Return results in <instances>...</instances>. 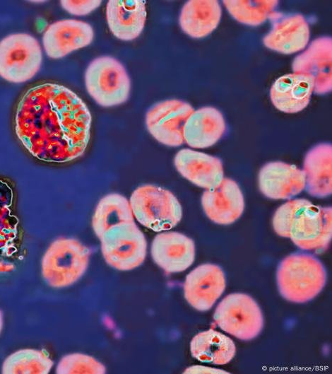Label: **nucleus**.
<instances>
[{
    "label": "nucleus",
    "mask_w": 332,
    "mask_h": 374,
    "mask_svg": "<svg viewBox=\"0 0 332 374\" xmlns=\"http://www.w3.org/2000/svg\"><path fill=\"white\" fill-rule=\"evenodd\" d=\"M99 239L102 256L114 269L132 270L141 265L145 260L147 241L135 221L114 226Z\"/></svg>",
    "instance_id": "nucleus-6"
},
{
    "label": "nucleus",
    "mask_w": 332,
    "mask_h": 374,
    "mask_svg": "<svg viewBox=\"0 0 332 374\" xmlns=\"http://www.w3.org/2000/svg\"><path fill=\"white\" fill-rule=\"evenodd\" d=\"M3 324H4L3 313H2V311L0 310V333L3 327Z\"/></svg>",
    "instance_id": "nucleus-32"
},
{
    "label": "nucleus",
    "mask_w": 332,
    "mask_h": 374,
    "mask_svg": "<svg viewBox=\"0 0 332 374\" xmlns=\"http://www.w3.org/2000/svg\"><path fill=\"white\" fill-rule=\"evenodd\" d=\"M94 37L92 26L75 19L58 21L45 30L42 43L45 52L52 59H59L90 45Z\"/></svg>",
    "instance_id": "nucleus-12"
},
{
    "label": "nucleus",
    "mask_w": 332,
    "mask_h": 374,
    "mask_svg": "<svg viewBox=\"0 0 332 374\" xmlns=\"http://www.w3.org/2000/svg\"><path fill=\"white\" fill-rule=\"evenodd\" d=\"M331 59V37H320L295 58L292 70L311 77L314 83V91L325 94L332 88Z\"/></svg>",
    "instance_id": "nucleus-13"
},
{
    "label": "nucleus",
    "mask_w": 332,
    "mask_h": 374,
    "mask_svg": "<svg viewBox=\"0 0 332 374\" xmlns=\"http://www.w3.org/2000/svg\"><path fill=\"white\" fill-rule=\"evenodd\" d=\"M153 262L165 271L174 274L188 269L195 259V245L192 239L178 232L157 234L151 244Z\"/></svg>",
    "instance_id": "nucleus-15"
},
{
    "label": "nucleus",
    "mask_w": 332,
    "mask_h": 374,
    "mask_svg": "<svg viewBox=\"0 0 332 374\" xmlns=\"http://www.w3.org/2000/svg\"><path fill=\"white\" fill-rule=\"evenodd\" d=\"M311 204V201L305 199H295L279 206L272 221L275 232L281 237L289 238L290 228L293 218L299 211Z\"/></svg>",
    "instance_id": "nucleus-29"
},
{
    "label": "nucleus",
    "mask_w": 332,
    "mask_h": 374,
    "mask_svg": "<svg viewBox=\"0 0 332 374\" xmlns=\"http://www.w3.org/2000/svg\"><path fill=\"white\" fill-rule=\"evenodd\" d=\"M129 203L134 218L155 232L168 230L182 217V206L169 190L154 185H143L131 194Z\"/></svg>",
    "instance_id": "nucleus-4"
},
{
    "label": "nucleus",
    "mask_w": 332,
    "mask_h": 374,
    "mask_svg": "<svg viewBox=\"0 0 332 374\" xmlns=\"http://www.w3.org/2000/svg\"><path fill=\"white\" fill-rule=\"evenodd\" d=\"M91 121L87 105L73 91L60 84L45 83L28 89L20 100L16 132L35 157L64 163L85 151Z\"/></svg>",
    "instance_id": "nucleus-1"
},
{
    "label": "nucleus",
    "mask_w": 332,
    "mask_h": 374,
    "mask_svg": "<svg viewBox=\"0 0 332 374\" xmlns=\"http://www.w3.org/2000/svg\"><path fill=\"white\" fill-rule=\"evenodd\" d=\"M90 255V248L75 238L55 240L42 260V275L45 281L57 288L73 284L85 272Z\"/></svg>",
    "instance_id": "nucleus-3"
},
{
    "label": "nucleus",
    "mask_w": 332,
    "mask_h": 374,
    "mask_svg": "<svg viewBox=\"0 0 332 374\" xmlns=\"http://www.w3.org/2000/svg\"><path fill=\"white\" fill-rule=\"evenodd\" d=\"M105 366L94 357L81 353L64 356L59 361L56 373L58 374L88 373L103 374Z\"/></svg>",
    "instance_id": "nucleus-28"
},
{
    "label": "nucleus",
    "mask_w": 332,
    "mask_h": 374,
    "mask_svg": "<svg viewBox=\"0 0 332 374\" xmlns=\"http://www.w3.org/2000/svg\"><path fill=\"white\" fill-rule=\"evenodd\" d=\"M302 172L305 187L312 197L324 198L332 192V146L319 144L306 154Z\"/></svg>",
    "instance_id": "nucleus-22"
},
{
    "label": "nucleus",
    "mask_w": 332,
    "mask_h": 374,
    "mask_svg": "<svg viewBox=\"0 0 332 374\" xmlns=\"http://www.w3.org/2000/svg\"><path fill=\"white\" fill-rule=\"evenodd\" d=\"M147 16L146 1L111 0L106 6L108 27L118 39L131 41L143 31Z\"/></svg>",
    "instance_id": "nucleus-20"
},
{
    "label": "nucleus",
    "mask_w": 332,
    "mask_h": 374,
    "mask_svg": "<svg viewBox=\"0 0 332 374\" xmlns=\"http://www.w3.org/2000/svg\"><path fill=\"white\" fill-rule=\"evenodd\" d=\"M194 110L189 103L181 100L159 102L146 112V128L158 142L171 147L181 146L184 142L185 122Z\"/></svg>",
    "instance_id": "nucleus-10"
},
{
    "label": "nucleus",
    "mask_w": 332,
    "mask_h": 374,
    "mask_svg": "<svg viewBox=\"0 0 332 374\" xmlns=\"http://www.w3.org/2000/svg\"><path fill=\"white\" fill-rule=\"evenodd\" d=\"M134 221L129 200L118 193L100 199L92 218V227L99 238L107 230L121 223Z\"/></svg>",
    "instance_id": "nucleus-25"
},
{
    "label": "nucleus",
    "mask_w": 332,
    "mask_h": 374,
    "mask_svg": "<svg viewBox=\"0 0 332 374\" xmlns=\"http://www.w3.org/2000/svg\"><path fill=\"white\" fill-rule=\"evenodd\" d=\"M221 15L222 8L218 1H189L181 10L179 23L186 34L202 38L217 28Z\"/></svg>",
    "instance_id": "nucleus-23"
},
{
    "label": "nucleus",
    "mask_w": 332,
    "mask_h": 374,
    "mask_svg": "<svg viewBox=\"0 0 332 374\" xmlns=\"http://www.w3.org/2000/svg\"><path fill=\"white\" fill-rule=\"evenodd\" d=\"M326 271L321 261L306 253H294L284 258L276 272V281L280 295L297 303L315 298L326 282Z\"/></svg>",
    "instance_id": "nucleus-2"
},
{
    "label": "nucleus",
    "mask_w": 332,
    "mask_h": 374,
    "mask_svg": "<svg viewBox=\"0 0 332 374\" xmlns=\"http://www.w3.org/2000/svg\"><path fill=\"white\" fill-rule=\"evenodd\" d=\"M54 363L44 351L25 349L16 351L4 361V374L48 373Z\"/></svg>",
    "instance_id": "nucleus-26"
},
{
    "label": "nucleus",
    "mask_w": 332,
    "mask_h": 374,
    "mask_svg": "<svg viewBox=\"0 0 332 374\" xmlns=\"http://www.w3.org/2000/svg\"><path fill=\"white\" fill-rule=\"evenodd\" d=\"M190 351L192 356L199 361L224 365L233 358L236 347L230 337L210 329L193 337Z\"/></svg>",
    "instance_id": "nucleus-24"
},
{
    "label": "nucleus",
    "mask_w": 332,
    "mask_h": 374,
    "mask_svg": "<svg viewBox=\"0 0 332 374\" xmlns=\"http://www.w3.org/2000/svg\"><path fill=\"white\" fill-rule=\"evenodd\" d=\"M174 164L184 178L206 189L217 187L224 178L223 164L218 158L190 148L179 151Z\"/></svg>",
    "instance_id": "nucleus-18"
},
{
    "label": "nucleus",
    "mask_w": 332,
    "mask_h": 374,
    "mask_svg": "<svg viewBox=\"0 0 332 374\" xmlns=\"http://www.w3.org/2000/svg\"><path fill=\"white\" fill-rule=\"evenodd\" d=\"M226 131L223 114L213 107L194 110L183 129L184 142L191 148H206L214 145Z\"/></svg>",
    "instance_id": "nucleus-19"
},
{
    "label": "nucleus",
    "mask_w": 332,
    "mask_h": 374,
    "mask_svg": "<svg viewBox=\"0 0 332 374\" xmlns=\"http://www.w3.org/2000/svg\"><path fill=\"white\" fill-rule=\"evenodd\" d=\"M277 1H223L230 14L237 21L256 26L263 23L274 12Z\"/></svg>",
    "instance_id": "nucleus-27"
},
{
    "label": "nucleus",
    "mask_w": 332,
    "mask_h": 374,
    "mask_svg": "<svg viewBox=\"0 0 332 374\" xmlns=\"http://www.w3.org/2000/svg\"><path fill=\"white\" fill-rule=\"evenodd\" d=\"M201 205L204 213L213 222L229 225L243 214L244 199L237 183L224 177L219 185L203 193Z\"/></svg>",
    "instance_id": "nucleus-16"
},
{
    "label": "nucleus",
    "mask_w": 332,
    "mask_h": 374,
    "mask_svg": "<svg viewBox=\"0 0 332 374\" xmlns=\"http://www.w3.org/2000/svg\"><path fill=\"white\" fill-rule=\"evenodd\" d=\"M258 185L265 197L272 199H286L302 192L305 180L302 170L295 165L273 161L261 168Z\"/></svg>",
    "instance_id": "nucleus-17"
},
{
    "label": "nucleus",
    "mask_w": 332,
    "mask_h": 374,
    "mask_svg": "<svg viewBox=\"0 0 332 374\" xmlns=\"http://www.w3.org/2000/svg\"><path fill=\"white\" fill-rule=\"evenodd\" d=\"M213 319L222 330L244 341L256 337L264 323L259 304L252 297L242 293L225 296L218 305Z\"/></svg>",
    "instance_id": "nucleus-7"
},
{
    "label": "nucleus",
    "mask_w": 332,
    "mask_h": 374,
    "mask_svg": "<svg viewBox=\"0 0 332 374\" xmlns=\"http://www.w3.org/2000/svg\"><path fill=\"white\" fill-rule=\"evenodd\" d=\"M332 237V209L312 204L303 208L293 218L289 238L299 248L322 252Z\"/></svg>",
    "instance_id": "nucleus-9"
},
{
    "label": "nucleus",
    "mask_w": 332,
    "mask_h": 374,
    "mask_svg": "<svg viewBox=\"0 0 332 374\" xmlns=\"http://www.w3.org/2000/svg\"><path fill=\"white\" fill-rule=\"evenodd\" d=\"M64 9L72 15L85 16L96 9L101 1H61Z\"/></svg>",
    "instance_id": "nucleus-30"
},
{
    "label": "nucleus",
    "mask_w": 332,
    "mask_h": 374,
    "mask_svg": "<svg viewBox=\"0 0 332 374\" xmlns=\"http://www.w3.org/2000/svg\"><path fill=\"white\" fill-rule=\"evenodd\" d=\"M42 60L38 41L27 33L11 34L0 41V76L12 83L31 79Z\"/></svg>",
    "instance_id": "nucleus-8"
},
{
    "label": "nucleus",
    "mask_w": 332,
    "mask_h": 374,
    "mask_svg": "<svg viewBox=\"0 0 332 374\" xmlns=\"http://www.w3.org/2000/svg\"><path fill=\"white\" fill-rule=\"evenodd\" d=\"M314 89V83L311 77L294 72L280 76L273 83L270 97L278 110L295 113L307 106Z\"/></svg>",
    "instance_id": "nucleus-21"
},
{
    "label": "nucleus",
    "mask_w": 332,
    "mask_h": 374,
    "mask_svg": "<svg viewBox=\"0 0 332 374\" xmlns=\"http://www.w3.org/2000/svg\"><path fill=\"white\" fill-rule=\"evenodd\" d=\"M184 373H225V370L203 366H193L186 368Z\"/></svg>",
    "instance_id": "nucleus-31"
},
{
    "label": "nucleus",
    "mask_w": 332,
    "mask_h": 374,
    "mask_svg": "<svg viewBox=\"0 0 332 374\" xmlns=\"http://www.w3.org/2000/svg\"><path fill=\"white\" fill-rule=\"evenodd\" d=\"M269 18L272 21V28L263 39L266 47L285 54L305 48L309 40L310 30L302 15H285L274 11Z\"/></svg>",
    "instance_id": "nucleus-14"
},
{
    "label": "nucleus",
    "mask_w": 332,
    "mask_h": 374,
    "mask_svg": "<svg viewBox=\"0 0 332 374\" xmlns=\"http://www.w3.org/2000/svg\"><path fill=\"white\" fill-rule=\"evenodd\" d=\"M85 85L92 98L106 107L125 103L131 90L125 67L110 56L98 57L90 62L85 72Z\"/></svg>",
    "instance_id": "nucleus-5"
},
{
    "label": "nucleus",
    "mask_w": 332,
    "mask_h": 374,
    "mask_svg": "<svg viewBox=\"0 0 332 374\" xmlns=\"http://www.w3.org/2000/svg\"><path fill=\"white\" fill-rule=\"evenodd\" d=\"M226 286L225 275L218 265L201 264L186 276L184 295L188 303L198 311L210 310Z\"/></svg>",
    "instance_id": "nucleus-11"
}]
</instances>
